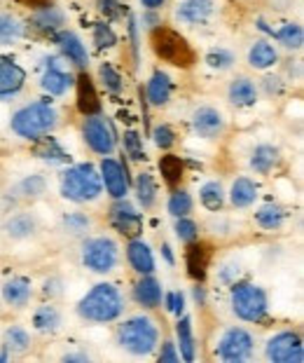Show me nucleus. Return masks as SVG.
Instances as JSON below:
<instances>
[{
  "mask_svg": "<svg viewBox=\"0 0 304 363\" xmlns=\"http://www.w3.org/2000/svg\"><path fill=\"white\" fill-rule=\"evenodd\" d=\"M134 190H136V199L138 204L145 208H152L154 202H157V185H154V179L150 174H138L136 176V183H134Z\"/></svg>",
  "mask_w": 304,
  "mask_h": 363,
  "instance_id": "2f4dec72",
  "label": "nucleus"
},
{
  "mask_svg": "<svg viewBox=\"0 0 304 363\" xmlns=\"http://www.w3.org/2000/svg\"><path fill=\"white\" fill-rule=\"evenodd\" d=\"M120 0H98V10L106 14V17H117L120 14Z\"/></svg>",
  "mask_w": 304,
  "mask_h": 363,
  "instance_id": "864d4df0",
  "label": "nucleus"
},
{
  "mask_svg": "<svg viewBox=\"0 0 304 363\" xmlns=\"http://www.w3.org/2000/svg\"><path fill=\"white\" fill-rule=\"evenodd\" d=\"M164 305H167V310L171 314L181 316L185 312V296L181 291H174V293H167V298H164Z\"/></svg>",
  "mask_w": 304,
  "mask_h": 363,
  "instance_id": "09e8293b",
  "label": "nucleus"
},
{
  "mask_svg": "<svg viewBox=\"0 0 304 363\" xmlns=\"http://www.w3.org/2000/svg\"><path fill=\"white\" fill-rule=\"evenodd\" d=\"M213 12H215L213 0H183L176 10V19L187 26H199L206 24L213 17Z\"/></svg>",
  "mask_w": 304,
  "mask_h": 363,
  "instance_id": "2eb2a0df",
  "label": "nucleus"
},
{
  "mask_svg": "<svg viewBox=\"0 0 304 363\" xmlns=\"http://www.w3.org/2000/svg\"><path fill=\"white\" fill-rule=\"evenodd\" d=\"M117 260H120V246L111 237H94L82 246V262L84 267L96 274L113 272Z\"/></svg>",
  "mask_w": 304,
  "mask_h": 363,
  "instance_id": "0eeeda50",
  "label": "nucleus"
},
{
  "mask_svg": "<svg viewBox=\"0 0 304 363\" xmlns=\"http://www.w3.org/2000/svg\"><path fill=\"white\" fill-rule=\"evenodd\" d=\"M5 233L12 239H26L35 233V220L28 213H17L5 223Z\"/></svg>",
  "mask_w": 304,
  "mask_h": 363,
  "instance_id": "72a5a7b5",
  "label": "nucleus"
},
{
  "mask_svg": "<svg viewBox=\"0 0 304 363\" xmlns=\"http://www.w3.org/2000/svg\"><path fill=\"white\" fill-rule=\"evenodd\" d=\"M257 199V185L246 179V176H241L232 183V190H230V204L234 208H248L253 206Z\"/></svg>",
  "mask_w": 304,
  "mask_h": 363,
  "instance_id": "5701e85b",
  "label": "nucleus"
},
{
  "mask_svg": "<svg viewBox=\"0 0 304 363\" xmlns=\"http://www.w3.org/2000/svg\"><path fill=\"white\" fill-rule=\"evenodd\" d=\"M134 298H136L138 305L147 307V310H154V307H159L162 298H164L159 281L154 279V277H150V274H143V279H140L136 284V289H134Z\"/></svg>",
  "mask_w": 304,
  "mask_h": 363,
  "instance_id": "412c9836",
  "label": "nucleus"
},
{
  "mask_svg": "<svg viewBox=\"0 0 304 363\" xmlns=\"http://www.w3.org/2000/svg\"><path fill=\"white\" fill-rule=\"evenodd\" d=\"M199 197H201V204H204L208 211H220L225 204V190L218 181H208L201 185Z\"/></svg>",
  "mask_w": 304,
  "mask_h": 363,
  "instance_id": "e433bc0d",
  "label": "nucleus"
},
{
  "mask_svg": "<svg viewBox=\"0 0 304 363\" xmlns=\"http://www.w3.org/2000/svg\"><path fill=\"white\" fill-rule=\"evenodd\" d=\"M162 251H164V258H167V260L171 262V265H174L176 260H174V253H171V246H169V244H164V246H162Z\"/></svg>",
  "mask_w": 304,
  "mask_h": 363,
  "instance_id": "13d9d810",
  "label": "nucleus"
},
{
  "mask_svg": "<svg viewBox=\"0 0 304 363\" xmlns=\"http://www.w3.org/2000/svg\"><path fill=\"white\" fill-rule=\"evenodd\" d=\"M127 258H129V265L136 269L138 274H152L154 272V256L150 251V246L140 239H131L129 246H127Z\"/></svg>",
  "mask_w": 304,
  "mask_h": 363,
  "instance_id": "aec40b11",
  "label": "nucleus"
},
{
  "mask_svg": "<svg viewBox=\"0 0 304 363\" xmlns=\"http://www.w3.org/2000/svg\"><path fill=\"white\" fill-rule=\"evenodd\" d=\"M159 361L162 363H178V361H181V354L176 352V345L174 342H164L162 354H159Z\"/></svg>",
  "mask_w": 304,
  "mask_h": 363,
  "instance_id": "603ef678",
  "label": "nucleus"
},
{
  "mask_svg": "<svg viewBox=\"0 0 304 363\" xmlns=\"http://www.w3.org/2000/svg\"><path fill=\"white\" fill-rule=\"evenodd\" d=\"M150 48L157 54V59H162L164 64H171L176 68H192L197 61L192 45L174 28L157 26L150 33Z\"/></svg>",
  "mask_w": 304,
  "mask_h": 363,
  "instance_id": "20e7f679",
  "label": "nucleus"
},
{
  "mask_svg": "<svg viewBox=\"0 0 304 363\" xmlns=\"http://www.w3.org/2000/svg\"><path fill=\"white\" fill-rule=\"evenodd\" d=\"M210 246L204 242H190V249L185 253V265H187V274L192 277L194 281H204L206 279V272H208V265H210Z\"/></svg>",
  "mask_w": 304,
  "mask_h": 363,
  "instance_id": "dca6fc26",
  "label": "nucleus"
},
{
  "mask_svg": "<svg viewBox=\"0 0 304 363\" xmlns=\"http://www.w3.org/2000/svg\"><path fill=\"white\" fill-rule=\"evenodd\" d=\"M192 211V197L190 192L185 190H176L174 195L169 197V213L176 216V218H183Z\"/></svg>",
  "mask_w": 304,
  "mask_h": 363,
  "instance_id": "79ce46f5",
  "label": "nucleus"
},
{
  "mask_svg": "<svg viewBox=\"0 0 304 363\" xmlns=\"http://www.w3.org/2000/svg\"><path fill=\"white\" fill-rule=\"evenodd\" d=\"M3 300L12 307H26L30 300V284L26 279H10L3 286Z\"/></svg>",
  "mask_w": 304,
  "mask_h": 363,
  "instance_id": "c756f323",
  "label": "nucleus"
},
{
  "mask_svg": "<svg viewBox=\"0 0 304 363\" xmlns=\"http://www.w3.org/2000/svg\"><path fill=\"white\" fill-rule=\"evenodd\" d=\"M117 345H120L124 352L134 354V357H147V354H152L159 345L157 323L145 314L131 316V319L120 323V328H117Z\"/></svg>",
  "mask_w": 304,
  "mask_h": 363,
  "instance_id": "f03ea898",
  "label": "nucleus"
},
{
  "mask_svg": "<svg viewBox=\"0 0 304 363\" xmlns=\"http://www.w3.org/2000/svg\"><path fill=\"white\" fill-rule=\"evenodd\" d=\"M171 99V80L167 73H152L150 82H147V101L152 106H167Z\"/></svg>",
  "mask_w": 304,
  "mask_h": 363,
  "instance_id": "cd10ccee",
  "label": "nucleus"
},
{
  "mask_svg": "<svg viewBox=\"0 0 304 363\" xmlns=\"http://www.w3.org/2000/svg\"><path fill=\"white\" fill-rule=\"evenodd\" d=\"M264 357L271 363H302L304 361V345L302 337L293 330H283L264 345Z\"/></svg>",
  "mask_w": 304,
  "mask_h": 363,
  "instance_id": "1a4fd4ad",
  "label": "nucleus"
},
{
  "mask_svg": "<svg viewBox=\"0 0 304 363\" xmlns=\"http://www.w3.org/2000/svg\"><path fill=\"white\" fill-rule=\"evenodd\" d=\"M43 89L47 91V94H52V96H64L66 91L70 89V84H73V75H68L64 71H59L57 66H52V68H47L45 75H43Z\"/></svg>",
  "mask_w": 304,
  "mask_h": 363,
  "instance_id": "393cba45",
  "label": "nucleus"
},
{
  "mask_svg": "<svg viewBox=\"0 0 304 363\" xmlns=\"http://www.w3.org/2000/svg\"><path fill=\"white\" fill-rule=\"evenodd\" d=\"M64 228L68 230L70 235H80V233H87L89 230V218L82 213H68L66 220H64Z\"/></svg>",
  "mask_w": 304,
  "mask_h": 363,
  "instance_id": "de8ad7c7",
  "label": "nucleus"
},
{
  "mask_svg": "<svg viewBox=\"0 0 304 363\" xmlns=\"http://www.w3.org/2000/svg\"><path fill=\"white\" fill-rule=\"evenodd\" d=\"M94 43H96L98 50H108L117 43V35L108 24H96L94 26Z\"/></svg>",
  "mask_w": 304,
  "mask_h": 363,
  "instance_id": "a18cd8bd",
  "label": "nucleus"
},
{
  "mask_svg": "<svg viewBox=\"0 0 304 363\" xmlns=\"http://www.w3.org/2000/svg\"><path fill=\"white\" fill-rule=\"evenodd\" d=\"M176 237L181 239V242H185V244H190V242H194V239H199V228H197V223L190 220L187 216H183V218H178V220H176Z\"/></svg>",
  "mask_w": 304,
  "mask_h": 363,
  "instance_id": "c03bdc74",
  "label": "nucleus"
},
{
  "mask_svg": "<svg viewBox=\"0 0 304 363\" xmlns=\"http://www.w3.org/2000/svg\"><path fill=\"white\" fill-rule=\"evenodd\" d=\"M77 314L94 323H111L124 314V298L113 284H98L77 303Z\"/></svg>",
  "mask_w": 304,
  "mask_h": 363,
  "instance_id": "f257e3e1",
  "label": "nucleus"
},
{
  "mask_svg": "<svg viewBox=\"0 0 304 363\" xmlns=\"http://www.w3.org/2000/svg\"><path fill=\"white\" fill-rule=\"evenodd\" d=\"M227 96L234 106L239 108H248L257 101V87L253 80L248 78H237L230 82V89H227Z\"/></svg>",
  "mask_w": 304,
  "mask_h": 363,
  "instance_id": "b1692460",
  "label": "nucleus"
},
{
  "mask_svg": "<svg viewBox=\"0 0 304 363\" xmlns=\"http://www.w3.org/2000/svg\"><path fill=\"white\" fill-rule=\"evenodd\" d=\"M124 150H127V155L134 160V162L145 160L143 138H140L138 131H127V134H124Z\"/></svg>",
  "mask_w": 304,
  "mask_h": 363,
  "instance_id": "37998d69",
  "label": "nucleus"
},
{
  "mask_svg": "<svg viewBox=\"0 0 304 363\" xmlns=\"http://www.w3.org/2000/svg\"><path fill=\"white\" fill-rule=\"evenodd\" d=\"M75 89H77V111H80L84 118L89 115H98L101 113V99L98 91L94 87V82L87 73H80L75 78Z\"/></svg>",
  "mask_w": 304,
  "mask_h": 363,
  "instance_id": "a211bd4d",
  "label": "nucleus"
},
{
  "mask_svg": "<svg viewBox=\"0 0 304 363\" xmlns=\"http://www.w3.org/2000/svg\"><path fill=\"white\" fill-rule=\"evenodd\" d=\"M57 122H59V113L54 111V106L45 101H35L19 108L12 115L10 127L14 134L26 138V141H40L43 136L52 134Z\"/></svg>",
  "mask_w": 304,
  "mask_h": 363,
  "instance_id": "7ed1b4c3",
  "label": "nucleus"
},
{
  "mask_svg": "<svg viewBox=\"0 0 304 363\" xmlns=\"http://www.w3.org/2000/svg\"><path fill=\"white\" fill-rule=\"evenodd\" d=\"M101 190H103V183H101V176L91 164H75L66 169L64 176H61V195L68 202H94V199H98Z\"/></svg>",
  "mask_w": 304,
  "mask_h": 363,
  "instance_id": "39448f33",
  "label": "nucleus"
},
{
  "mask_svg": "<svg viewBox=\"0 0 304 363\" xmlns=\"http://www.w3.org/2000/svg\"><path fill=\"white\" fill-rule=\"evenodd\" d=\"M21 190L30 197H38L45 192V181L40 179V176H30V179H26L21 183Z\"/></svg>",
  "mask_w": 304,
  "mask_h": 363,
  "instance_id": "3c124183",
  "label": "nucleus"
},
{
  "mask_svg": "<svg viewBox=\"0 0 304 363\" xmlns=\"http://www.w3.org/2000/svg\"><path fill=\"white\" fill-rule=\"evenodd\" d=\"M253 350H255V342L248 330L230 328V330H225L220 340H218L215 354H218V359L225 363H241V361H248L253 357Z\"/></svg>",
  "mask_w": 304,
  "mask_h": 363,
  "instance_id": "6e6552de",
  "label": "nucleus"
},
{
  "mask_svg": "<svg viewBox=\"0 0 304 363\" xmlns=\"http://www.w3.org/2000/svg\"><path fill=\"white\" fill-rule=\"evenodd\" d=\"M239 277V265L237 262H225V265L218 269V281L220 284H234Z\"/></svg>",
  "mask_w": 304,
  "mask_h": 363,
  "instance_id": "8fccbe9b",
  "label": "nucleus"
},
{
  "mask_svg": "<svg viewBox=\"0 0 304 363\" xmlns=\"http://www.w3.org/2000/svg\"><path fill=\"white\" fill-rule=\"evenodd\" d=\"M101 183L106 185L108 195H111L113 199H122L127 197L129 192V179H127V169H122V164L113 157H108L101 162Z\"/></svg>",
  "mask_w": 304,
  "mask_h": 363,
  "instance_id": "f8f14e48",
  "label": "nucleus"
},
{
  "mask_svg": "<svg viewBox=\"0 0 304 363\" xmlns=\"http://www.w3.org/2000/svg\"><path fill=\"white\" fill-rule=\"evenodd\" d=\"M152 138H154V145L162 150H169L171 145L176 143V131L171 129L169 125H157L152 131Z\"/></svg>",
  "mask_w": 304,
  "mask_h": 363,
  "instance_id": "49530a36",
  "label": "nucleus"
},
{
  "mask_svg": "<svg viewBox=\"0 0 304 363\" xmlns=\"http://www.w3.org/2000/svg\"><path fill=\"white\" fill-rule=\"evenodd\" d=\"M23 35H26V26H23V21L14 17V14L0 12V48L14 45L17 40H21Z\"/></svg>",
  "mask_w": 304,
  "mask_h": 363,
  "instance_id": "a878e982",
  "label": "nucleus"
},
{
  "mask_svg": "<svg viewBox=\"0 0 304 363\" xmlns=\"http://www.w3.org/2000/svg\"><path fill=\"white\" fill-rule=\"evenodd\" d=\"M248 64L255 71H267V68L278 64V52L274 50V45H269L267 40H257L248 50Z\"/></svg>",
  "mask_w": 304,
  "mask_h": 363,
  "instance_id": "4be33fe9",
  "label": "nucleus"
},
{
  "mask_svg": "<svg viewBox=\"0 0 304 363\" xmlns=\"http://www.w3.org/2000/svg\"><path fill=\"white\" fill-rule=\"evenodd\" d=\"M194 300H197L199 305H204V300H206V293H204V289H199V286H197V289H194Z\"/></svg>",
  "mask_w": 304,
  "mask_h": 363,
  "instance_id": "4d7b16f0",
  "label": "nucleus"
},
{
  "mask_svg": "<svg viewBox=\"0 0 304 363\" xmlns=\"http://www.w3.org/2000/svg\"><path fill=\"white\" fill-rule=\"evenodd\" d=\"M274 38L281 45H283L286 50H302V45H304V30H302L300 24L281 26L274 33Z\"/></svg>",
  "mask_w": 304,
  "mask_h": 363,
  "instance_id": "4c0bfd02",
  "label": "nucleus"
},
{
  "mask_svg": "<svg viewBox=\"0 0 304 363\" xmlns=\"http://www.w3.org/2000/svg\"><path fill=\"white\" fill-rule=\"evenodd\" d=\"M54 43L59 45V50L64 52V57H66L73 66L82 68V71L89 66L87 48H84V43L73 33V30H64V28L57 30V33H54Z\"/></svg>",
  "mask_w": 304,
  "mask_h": 363,
  "instance_id": "4468645a",
  "label": "nucleus"
},
{
  "mask_svg": "<svg viewBox=\"0 0 304 363\" xmlns=\"http://www.w3.org/2000/svg\"><path fill=\"white\" fill-rule=\"evenodd\" d=\"M192 129L206 141H213L225 131V118L223 113L213 106H201L192 113Z\"/></svg>",
  "mask_w": 304,
  "mask_h": 363,
  "instance_id": "ddd939ff",
  "label": "nucleus"
},
{
  "mask_svg": "<svg viewBox=\"0 0 304 363\" xmlns=\"http://www.w3.org/2000/svg\"><path fill=\"white\" fill-rule=\"evenodd\" d=\"M26 84V73L23 68L12 64V61H3L0 64V101H10L19 94Z\"/></svg>",
  "mask_w": 304,
  "mask_h": 363,
  "instance_id": "f3484780",
  "label": "nucleus"
},
{
  "mask_svg": "<svg viewBox=\"0 0 304 363\" xmlns=\"http://www.w3.org/2000/svg\"><path fill=\"white\" fill-rule=\"evenodd\" d=\"M283 220H286V211L274 202L262 204L255 211V223L262 230H278L281 225H283Z\"/></svg>",
  "mask_w": 304,
  "mask_h": 363,
  "instance_id": "7c9ffc66",
  "label": "nucleus"
},
{
  "mask_svg": "<svg viewBox=\"0 0 304 363\" xmlns=\"http://www.w3.org/2000/svg\"><path fill=\"white\" fill-rule=\"evenodd\" d=\"M66 24V14L59 10V7H40L35 10V14L30 17V26H33L38 33H45V35H54L57 30H61V26Z\"/></svg>",
  "mask_w": 304,
  "mask_h": 363,
  "instance_id": "6ab92c4d",
  "label": "nucleus"
},
{
  "mask_svg": "<svg viewBox=\"0 0 304 363\" xmlns=\"http://www.w3.org/2000/svg\"><path fill=\"white\" fill-rule=\"evenodd\" d=\"M64 359L66 361H89V357H84V354H66Z\"/></svg>",
  "mask_w": 304,
  "mask_h": 363,
  "instance_id": "bf43d9fd",
  "label": "nucleus"
},
{
  "mask_svg": "<svg viewBox=\"0 0 304 363\" xmlns=\"http://www.w3.org/2000/svg\"><path fill=\"white\" fill-rule=\"evenodd\" d=\"M276 164H278V150L274 148V145L262 143V145H257V148L253 150V155H251V169H253L255 174L267 176Z\"/></svg>",
  "mask_w": 304,
  "mask_h": 363,
  "instance_id": "bb28decb",
  "label": "nucleus"
},
{
  "mask_svg": "<svg viewBox=\"0 0 304 363\" xmlns=\"http://www.w3.org/2000/svg\"><path fill=\"white\" fill-rule=\"evenodd\" d=\"M164 3H167V0H140V5H143L145 10H159Z\"/></svg>",
  "mask_w": 304,
  "mask_h": 363,
  "instance_id": "6e6d98bb",
  "label": "nucleus"
},
{
  "mask_svg": "<svg viewBox=\"0 0 304 363\" xmlns=\"http://www.w3.org/2000/svg\"><path fill=\"white\" fill-rule=\"evenodd\" d=\"M35 155L45 160V162H52V164H64V162H68V152L61 148L57 138H40V143H38L35 148Z\"/></svg>",
  "mask_w": 304,
  "mask_h": 363,
  "instance_id": "473e14b6",
  "label": "nucleus"
},
{
  "mask_svg": "<svg viewBox=\"0 0 304 363\" xmlns=\"http://www.w3.org/2000/svg\"><path fill=\"white\" fill-rule=\"evenodd\" d=\"M176 337H178V354L185 359V361H194V350H197V345H194V333H192V319L190 316H183V319H178L176 323Z\"/></svg>",
  "mask_w": 304,
  "mask_h": 363,
  "instance_id": "c85d7f7f",
  "label": "nucleus"
},
{
  "mask_svg": "<svg viewBox=\"0 0 304 363\" xmlns=\"http://www.w3.org/2000/svg\"><path fill=\"white\" fill-rule=\"evenodd\" d=\"M98 78L103 82V87L111 91V94H122L124 89V82H122V75L115 71L113 64H101L98 68Z\"/></svg>",
  "mask_w": 304,
  "mask_h": 363,
  "instance_id": "a19ab883",
  "label": "nucleus"
},
{
  "mask_svg": "<svg viewBox=\"0 0 304 363\" xmlns=\"http://www.w3.org/2000/svg\"><path fill=\"white\" fill-rule=\"evenodd\" d=\"M33 326L35 330H40V333H54L59 326H61V314L57 307L52 305H45L40 310L35 312L33 316Z\"/></svg>",
  "mask_w": 304,
  "mask_h": 363,
  "instance_id": "f704fd0d",
  "label": "nucleus"
},
{
  "mask_svg": "<svg viewBox=\"0 0 304 363\" xmlns=\"http://www.w3.org/2000/svg\"><path fill=\"white\" fill-rule=\"evenodd\" d=\"M230 303H232V312L237 314L241 321L257 323L267 316V293L255 284L234 281Z\"/></svg>",
  "mask_w": 304,
  "mask_h": 363,
  "instance_id": "423d86ee",
  "label": "nucleus"
},
{
  "mask_svg": "<svg viewBox=\"0 0 304 363\" xmlns=\"http://www.w3.org/2000/svg\"><path fill=\"white\" fill-rule=\"evenodd\" d=\"M21 5L30 7V10H40V7H47L50 5V0H19Z\"/></svg>",
  "mask_w": 304,
  "mask_h": 363,
  "instance_id": "5fc2aeb1",
  "label": "nucleus"
},
{
  "mask_svg": "<svg viewBox=\"0 0 304 363\" xmlns=\"http://www.w3.org/2000/svg\"><path fill=\"white\" fill-rule=\"evenodd\" d=\"M111 223L117 233L127 235V237H138L140 235V228H143V218H140V213L136 211V206L127 202V197L117 199L111 208Z\"/></svg>",
  "mask_w": 304,
  "mask_h": 363,
  "instance_id": "9b49d317",
  "label": "nucleus"
},
{
  "mask_svg": "<svg viewBox=\"0 0 304 363\" xmlns=\"http://www.w3.org/2000/svg\"><path fill=\"white\" fill-rule=\"evenodd\" d=\"M5 350L12 354H23L30 350V335L23 330L21 326H12L7 328L5 333Z\"/></svg>",
  "mask_w": 304,
  "mask_h": 363,
  "instance_id": "58836bf2",
  "label": "nucleus"
},
{
  "mask_svg": "<svg viewBox=\"0 0 304 363\" xmlns=\"http://www.w3.org/2000/svg\"><path fill=\"white\" fill-rule=\"evenodd\" d=\"M159 172L164 176V181H167L171 188H174V185H178V183L183 181L185 164H183V160L178 157V155H164L159 160Z\"/></svg>",
  "mask_w": 304,
  "mask_h": 363,
  "instance_id": "c9c22d12",
  "label": "nucleus"
},
{
  "mask_svg": "<svg viewBox=\"0 0 304 363\" xmlns=\"http://www.w3.org/2000/svg\"><path fill=\"white\" fill-rule=\"evenodd\" d=\"M206 64L213 68V71H230V68L237 64V57H234L230 50L215 48L206 54Z\"/></svg>",
  "mask_w": 304,
  "mask_h": 363,
  "instance_id": "ea45409f",
  "label": "nucleus"
},
{
  "mask_svg": "<svg viewBox=\"0 0 304 363\" xmlns=\"http://www.w3.org/2000/svg\"><path fill=\"white\" fill-rule=\"evenodd\" d=\"M82 136H84V143L96 152V155H113L115 148H117V138L113 134V127L108 125L106 118H98V115H89L84 120V127H82Z\"/></svg>",
  "mask_w": 304,
  "mask_h": 363,
  "instance_id": "9d476101",
  "label": "nucleus"
}]
</instances>
